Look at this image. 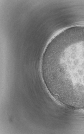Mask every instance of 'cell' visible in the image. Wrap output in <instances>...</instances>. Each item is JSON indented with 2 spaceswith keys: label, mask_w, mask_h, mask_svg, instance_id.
I'll use <instances>...</instances> for the list:
<instances>
[{
  "label": "cell",
  "mask_w": 84,
  "mask_h": 134,
  "mask_svg": "<svg viewBox=\"0 0 84 134\" xmlns=\"http://www.w3.org/2000/svg\"><path fill=\"white\" fill-rule=\"evenodd\" d=\"M52 67L63 91L69 96L84 100V48L55 57Z\"/></svg>",
  "instance_id": "cell-1"
}]
</instances>
